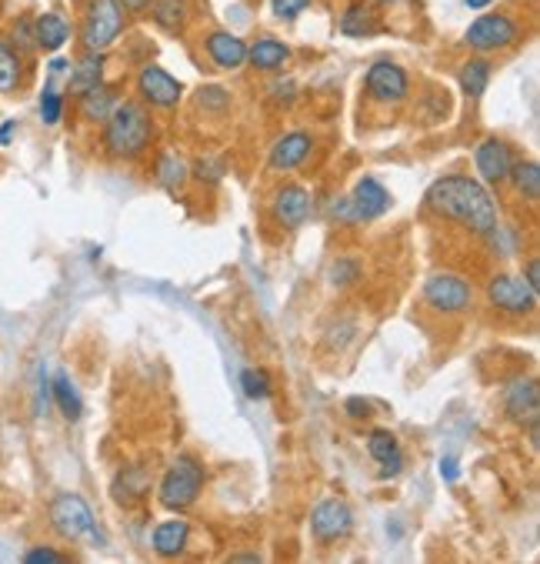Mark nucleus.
Returning a JSON list of instances; mask_svg holds the SVG:
<instances>
[{"label":"nucleus","mask_w":540,"mask_h":564,"mask_svg":"<svg viewBox=\"0 0 540 564\" xmlns=\"http://www.w3.org/2000/svg\"><path fill=\"white\" fill-rule=\"evenodd\" d=\"M290 61V47L284 41H277V37H260L257 44L247 47V64L254 67V71H280Z\"/></svg>","instance_id":"nucleus-18"},{"label":"nucleus","mask_w":540,"mask_h":564,"mask_svg":"<svg viewBox=\"0 0 540 564\" xmlns=\"http://www.w3.org/2000/svg\"><path fill=\"white\" fill-rule=\"evenodd\" d=\"M137 91H140V97H144L147 104L174 107L180 101V94H184V87H180L177 77H170L164 67L147 64L144 71L137 74Z\"/></svg>","instance_id":"nucleus-11"},{"label":"nucleus","mask_w":540,"mask_h":564,"mask_svg":"<svg viewBox=\"0 0 540 564\" xmlns=\"http://www.w3.org/2000/svg\"><path fill=\"white\" fill-rule=\"evenodd\" d=\"M310 528H314V538L317 541H340L347 538L350 528H354V514H350V508L340 498H327L320 501L314 514H310Z\"/></svg>","instance_id":"nucleus-10"},{"label":"nucleus","mask_w":540,"mask_h":564,"mask_svg":"<svg viewBox=\"0 0 540 564\" xmlns=\"http://www.w3.org/2000/svg\"><path fill=\"white\" fill-rule=\"evenodd\" d=\"M200 488H204V468L194 458H177L160 481L157 498L170 511H184L197 501Z\"/></svg>","instance_id":"nucleus-4"},{"label":"nucleus","mask_w":540,"mask_h":564,"mask_svg":"<svg viewBox=\"0 0 540 564\" xmlns=\"http://www.w3.org/2000/svg\"><path fill=\"white\" fill-rule=\"evenodd\" d=\"M490 71H494V67H490L487 57H470V61L460 67V77H457L460 91L467 97H480L490 84Z\"/></svg>","instance_id":"nucleus-25"},{"label":"nucleus","mask_w":540,"mask_h":564,"mask_svg":"<svg viewBox=\"0 0 540 564\" xmlns=\"http://www.w3.org/2000/svg\"><path fill=\"white\" fill-rule=\"evenodd\" d=\"M50 524L60 538L74 541L80 534L94 531V511L87 508V501L80 494H57L50 504Z\"/></svg>","instance_id":"nucleus-6"},{"label":"nucleus","mask_w":540,"mask_h":564,"mask_svg":"<svg viewBox=\"0 0 540 564\" xmlns=\"http://www.w3.org/2000/svg\"><path fill=\"white\" fill-rule=\"evenodd\" d=\"M240 384H244V394L247 398H254V401H264L270 398V374L267 371H244L240 374Z\"/></svg>","instance_id":"nucleus-32"},{"label":"nucleus","mask_w":540,"mask_h":564,"mask_svg":"<svg viewBox=\"0 0 540 564\" xmlns=\"http://www.w3.org/2000/svg\"><path fill=\"white\" fill-rule=\"evenodd\" d=\"M367 451H370V458L384 464L387 458H394L400 448H397V438H394L390 431H374V434L367 438Z\"/></svg>","instance_id":"nucleus-31"},{"label":"nucleus","mask_w":540,"mask_h":564,"mask_svg":"<svg viewBox=\"0 0 540 564\" xmlns=\"http://www.w3.org/2000/svg\"><path fill=\"white\" fill-rule=\"evenodd\" d=\"M114 107H117V94L104 84H97V87H90L87 94H80V114H84L87 121H107Z\"/></svg>","instance_id":"nucleus-24"},{"label":"nucleus","mask_w":540,"mask_h":564,"mask_svg":"<svg viewBox=\"0 0 540 564\" xmlns=\"http://www.w3.org/2000/svg\"><path fill=\"white\" fill-rule=\"evenodd\" d=\"M377 4H400V0H377Z\"/></svg>","instance_id":"nucleus-46"},{"label":"nucleus","mask_w":540,"mask_h":564,"mask_svg":"<svg viewBox=\"0 0 540 564\" xmlns=\"http://www.w3.org/2000/svg\"><path fill=\"white\" fill-rule=\"evenodd\" d=\"M10 37H14V47H17V51H37L34 21H30V17H20V21L14 24V31H10Z\"/></svg>","instance_id":"nucleus-34"},{"label":"nucleus","mask_w":540,"mask_h":564,"mask_svg":"<svg viewBox=\"0 0 540 564\" xmlns=\"http://www.w3.org/2000/svg\"><path fill=\"white\" fill-rule=\"evenodd\" d=\"M360 274V267L354 264V261H337L334 267H330V281L334 284H340V288H344V284H354V277Z\"/></svg>","instance_id":"nucleus-36"},{"label":"nucleus","mask_w":540,"mask_h":564,"mask_svg":"<svg viewBox=\"0 0 540 564\" xmlns=\"http://www.w3.org/2000/svg\"><path fill=\"white\" fill-rule=\"evenodd\" d=\"M504 408L507 414L514 418L517 424H537V411H540V391L537 384L530 378H520L507 388V398H504Z\"/></svg>","instance_id":"nucleus-14"},{"label":"nucleus","mask_w":540,"mask_h":564,"mask_svg":"<svg viewBox=\"0 0 540 564\" xmlns=\"http://www.w3.org/2000/svg\"><path fill=\"white\" fill-rule=\"evenodd\" d=\"M50 388H54V401H57V408L67 421H77L80 414H84V401H80V394H77L74 384H70L67 374H57Z\"/></svg>","instance_id":"nucleus-26"},{"label":"nucleus","mask_w":540,"mask_h":564,"mask_svg":"<svg viewBox=\"0 0 540 564\" xmlns=\"http://www.w3.org/2000/svg\"><path fill=\"white\" fill-rule=\"evenodd\" d=\"M310 147H314V141H310L307 131L284 134L274 144V151H270V167H274V171H290V167L304 164V157L310 154Z\"/></svg>","instance_id":"nucleus-16"},{"label":"nucleus","mask_w":540,"mask_h":564,"mask_svg":"<svg viewBox=\"0 0 540 564\" xmlns=\"http://www.w3.org/2000/svg\"><path fill=\"white\" fill-rule=\"evenodd\" d=\"M207 54L220 71H237V67L247 64V44L227 31H214L207 37Z\"/></svg>","instance_id":"nucleus-15"},{"label":"nucleus","mask_w":540,"mask_h":564,"mask_svg":"<svg viewBox=\"0 0 540 564\" xmlns=\"http://www.w3.org/2000/svg\"><path fill=\"white\" fill-rule=\"evenodd\" d=\"M524 281H527L534 291H540V264H537V261H527V277H524Z\"/></svg>","instance_id":"nucleus-43"},{"label":"nucleus","mask_w":540,"mask_h":564,"mask_svg":"<svg viewBox=\"0 0 540 564\" xmlns=\"http://www.w3.org/2000/svg\"><path fill=\"white\" fill-rule=\"evenodd\" d=\"M150 114L134 101L117 104L107 117V131H104V147L110 157H137L147 151L150 144Z\"/></svg>","instance_id":"nucleus-2"},{"label":"nucleus","mask_w":540,"mask_h":564,"mask_svg":"<svg viewBox=\"0 0 540 564\" xmlns=\"http://www.w3.org/2000/svg\"><path fill=\"white\" fill-rule=\"evenodd\" d=\"M487 298L494 308L507 311V314H530L537 308V291L530 288L527 281L510 274H497L494 281L487 284Z\"/></svg>","instance_id":"nucleus-9"},{"label":"nucleus","mask_w":540,"mask_h":564,"mask_svg":"<svg viewBox=\"0 0 540 564\" xmlns=\"http://www.w3.org/2000/svg\"><path fill=\"white\" fill-rule=\"evenodd\" d=\"M150 17L164 31H177L187 17V0H150Z\"/></svg>","instance_id":"nucleus-28"},{"label":"nucleus","mask_w":540,"mask_h":564,"mask_svg":"<svg viewBox=\"0 0 540 564\" xmlns=\"http://www.w3.org/2000/svg\"><path fill=\"white\" fill-rule=\"evenodd\" d=\"M20 77H24V64H20V54L10 44L0 41V94H14Z\"/></svg>","instance_id":"nucleus-27"},{"label":"nucleus","mask_w":540,"mask_h":564,"mask_svg":"<svg viewBox=\"0 0 540 564\" xmlns=\"http://www.w3.org/2000/svg\"><path fill=\"white\" fill-rule=\"evenodd\" d=\"M157 177H160V184H164V187H170V191H177V187L187 181V164L180 161V157H174V154L160 157V164H157Z\"/></svg>","instance_id":"nucleus-30"},{"label":"nucleus","mask_w":540,"mask_h":564,"mask_svg":"<svg viewBox=\"0 0 540 564\" xmlns=\"http://www.w3.org/2000/svg\"><path fill=\"white\" fill-rule=\"evenodd\" d=\"M310 4H314V0H270V11H274L277 21H294Z\"/></svg>","instance_id":"nucleus-35"},{"label":"nucleus","mask_w":540,"mask_h":564,"mask_svg":"<svg viewBox=\"0 0 540 564\" xmlns=\"http://www.w3.org/2000/svg\"><path fill=\"white\" fill-rule=\"evenodd\" d=\"M307 214H310V194L304 191V187L290 184V187H284V191L277 194L274 217L284 227H300L307 221Z\"/></svg>","instance_id":"nucleus-17"},{"label":"nucleus","mask_w":540,"mask_h":564,"mask_svg":"<svg viewBox=\"0 0 540 564\" xmlns=\"http://www.w3.org/2000/svg\"><path fill=\"white\" fill-rule=\"evenodd\" d=\"M197 174L207 177V181H220V177H224V164L220 161H197Z\"/></svg>","instance_id":"nucleus-38"},{"label":"nucleus","mask_w":540,"mask_h":564,"mask_svg":"<svg viewBox=\"0 0 540 564\" xmlns=\"http://www.w3.org/2000/svg\"><path fill=\"white\" fill-rule=\"evenodd\" d=\"M464 4L470 7V11H487V7L497 4V0H464Z\"/></svg>","instance_id":"nucleus-45"},{"label":"nucleus","mask_w":540,"mask_h":564,"mask_svg":"<svg viewBox=\"0 0 540 564\" xmlns=\"http://www.w3.org/2000/svg\"><path fill=\"white\" fill-rule=\"evenodd\" d=\"M124 31V7L117 0H87L84 24H80V41L87 51L104 54Z\"/></svg>","instance_id":"nucleus-3"},{"label":"nucleus","mask_w":540,"mask_h":564,"mask_svg":"<svg viewBox=\"0 0 540 564\" xmlns=\"http://www.w3.org/2000/svg\"><path fill=\"white\" fill-rule=\"evenodd\" d=\"M387 207H390V194L384 184L374 181V177L357 181L354 194H350V217H357V221H374V217L387 214Z\"/></svg>","instance_id":"nucleus-12"},{"label":"nucleus","mask_w":540,"mask_h":564,"mask_svg":"<svg viewBox=\"0 0 540 564\" xmlns=\"http://www.w3.org/2000/svg\"><path fill=\"white\" fill-rule=\"evenodd\" d=\"M187 538H190V524L184 518L164 521V524H157V531H154V551L160 558H177V554L184 551Z\"/></svg>","instance_id":"nucleus-21"},{"label":"nucleus","mask_w":540,"mask_h":564,"mask_svg":"<svg viewBox=\"0 0 540 564\" xmlns=\"http://www.w3.org/2000/svg\"><path fill=\"white\" fill-rule=\"evenodd\" d=\"M364 87H367L370 101L397 104V101H404V97H407L410 81H407V71L400 64L377 61V64H370V71L364 77Z\"/></svg>","instance_id":"nucleus-8"},{"label":"nucleus","mask_w":540,"mask_h":564,"mask_svg":"<svg viewBox=\"0 0 540 564\" xmlns=\"http://www.w3.org/2000/svg\"><path fill=\"white\" fill-rule=\"evenodd\" d=\"M120 7H124L127 14H144L147 7H150V0H117Z\"/></svg>","instance_id":"nucleus-42"},{"label":"nucleus","mask_w":540,"mask_h":564,"mask_svg":"<svg viewBox=\"0 0 540 564\" xmlns=\"http://www.w3.org/2000/svg\"><path fill=\"white\" fill-rule=\"evenodd\" d=\"M474 164H477V171H480V177H484L487 184H500V181H507V177H510L514 157H510V147L504 141L487 137V141L477 147Z\"/></svg>","instance_id":"nucleus-13"},{"label":"nucleus","mask_w":540,"mask_h":564,"mask_svg":"<svg viewBox=\"0 0 540 564\" xmlns=\"http://www.w3.org/2000/svg\"><path fill=\"white\" fill-rule=\"evenodd\" d=\"M427 207L437 211L440 217L460 221L474 234H484V237H490L500 227L494 197L487 194L484 184H477L474 177H464V174L440 177V181L427 191Z\"/></svg>","instance_id":"nucleus-1"},{"label":"nucleus","mask_w":540,"mask_h":564,"mask_svg":"<svg viewBox=\"0 0 540 564\" xmlns=\"http://www.w3.org/2000/svg\"><path fill=\"white\" fill-rule=\"evenodd\" d=\"M100 77H104V54L90 51L84 61H77V67L70 71V91H74L77 97L87 94L90 87L100 84Z\"/></svg>","instance_id":"nucleus-23"},{"label":"nucleus","mask_w":540,"mask_h":564,"mask_svg":"<svg viewBox=\"0 0 540 564\" xmlns=\"http://www.w3.org/2000/svg\"><path fill=\"white\" fill-rule=\"evenodd\" d=\"M340 31L347 37H370L380 31V17L370 4H350L340 17Z\"/></svg>","instance_id":"nucleus-22"},{"label":"nucleus","mask_w":540,"mask_h":564,"mask_svg":"<svg viewBox=\"0 0 540 564\" xmlns=\"http://www.w3.org/2000/svg\"><path fill=\"white\" fill-rule=\"evenodd\" d=\"M510 181H514L517 194L527 197V201H537L540 197V167L534 161H520L510 167Z\"/></svg>","instance_id":"nucleus-29"},{"label":"nucleus","mask_w":540,"mask_h":564,"mask_svg":"<svg viewBox=\"0 0 540 564\" xmlns=\"http://www.w3.org/2000/svg\"><path fill=\"white\" fill-rule=\"evenodd\" d=\"M34 37H37V47H44V51H60V47L70 41L67 17L57 14V11L40 14L34 21Z\"/></svg>","instance_id":"nucleus-19"},{"label":"nucleus","mask_w":540,"mask_h":564,"mask_svg":"<svg viewBox=\"0 0 540 564\" xmlns=\"http://www.w3.org/2000/svg\"><path fill=\"white\" fill-rule=\"evenodd\" d=\"M517 37H520V27L510 21L507 14H484L467 27L464 41L467 47H474L477 54H490V51H504V47L517 44Z\"/></svg>","instance_id":"nucleus-5"},{"label":"nucleus","mask_w":540,"mask_h":564,"mask_svg":"<svg viewBox=\"0 0 540 564\" xmlns=\"http://www.w3.org/2000/svg\"><path fill=\"white\" fill-rule=\"evenodd\" d=\"M470 298H474V291H470V284L457 274H434V277H427V284H424V301L434 311H444V314L467 311Z\"/></svg>","instance_id":"nucleus-7"},{"label":"nucleus","mask_w":540,"mask_h":564,"mask_svg":"<svg viewBox=\"0 0 540 564\" xmlns=\"http://www.w3.org/2000/svg\"><path fill=\"white\" fill-rule=\"evenodd\" d=\"M40 117H44V124H57L64 117V97L57 94V87H44V94H40Z\"/></svg>","instance_id":"nucleus-33"},{"label":"nucleus","mask_w":540,"mask_h":564,"mask_svg":"<svg viewBox=\"0 0 540 564\" xmlns=\"http://www.w3.org/2000/svg\"><path fill=\"white\" fill-rule=\"evenodd\" d=\"M344 408H347L350 418H370V414H374L370 411V401H364V398H350Z\"/></svg>","instance_id":"nucleus-40"},{"label":"nucleus","mask_w":540,"mask_h":564,"mask_svg":"<svg viewBox=\"0 0 540 564\" xmlns=\"http://www.w3.org/2000/svg\"><path fill=\"white\" fill-rule=\"evenodd\" d=\"M14 131H17V124H14V121H7L4 127H0V144L7 147V144H10V137H14Z\"/></svg>","instance_id":"nucleus-44"},{"label":"nucleus","mask_w":540,"mask_h":564,"mask_svg":"<svg viewBox=\"0 0 540 564\" xmlns=\"http://www.w3.org/2000/svg\"><path fill=\"white\" fill-rule=\"evenodd\" d=\"M457 474H460L457 458H444V461H440V478H444V481H457Z\"/></svg>","instance_id":"nucleus-41"},{"label":"nucleus","mask_w":540,"mask_h":564,"mask_svg":"<svg viewBox=\"0 0 540 564\" xmlns=\"http://www.w3.org/2000/svg\"><path fill=\"white\" fill-rule=\"evenodd\" d=\"M147 491H150V474H147L144 464H130V468H124L117 474V481H114L117 504H134V501L144 498Z\"/></svg>","instance_id":"nucleus-20"},{"label":"nucleus","mask_w":540,"mask_h":564,"mask_svg":"<svg viewBox=\"0 0 540 564\" xmlns=\"http://www.w3.org/2000/svg\"><path fill=\"white\" fill-rule=\"evenodd\" d=\"M24 561L27 564H60V561H67V558L60 551H54V548H34V551L24 554Z\"/></svg>","instance_id":"nucleus-37"},{"label":"nucleus","mask_w":540,"mask_h":564,"mask_svg":"<svg viewBox=\"0 0 540 564\" xmlns=\"http://www.w3.org/2000/svg\"><path fill=\"white\" fill-rule=\"evenodd\" d=\"M200 104H204V107H224L227 104L224 87H207V91L200 94Z\"/></svg>","instance_id":"nucleus-39"}]
</instances>
